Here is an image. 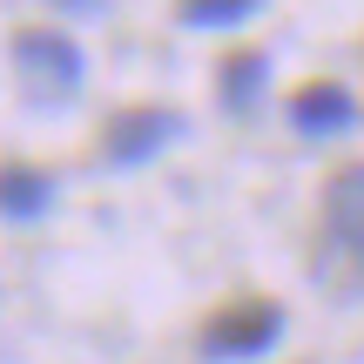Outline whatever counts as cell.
Returning a JSON list of instances; mask_svg holds the SVG:
<instances>
[{
	"label": "cell",
	"mask_w": 364,
	"mask_h": 364,
	"mask_svg": "<svg viewBox=\"0 0 364 364\" xmlns=\"http://www.w3.org/2000/svg\"><path fill=\"white\" fill-rule=\"evenodd\" d=\"M14 68H21L27 95H41V102H68L81 88V48L54 27H21L14 34Z\"/></svg>",
	"instance_id": "3"
},
{
	"label": "cell",
	"mask_w": 364,
	"mask_h": 364,
	"mask_svg": "<svg viewBox=\"0 0 364 364\" xmlns=\"http://www.w3.org/2000/svg\"><path fill=\"white\" fill-rule=\"evenodd\" d=\"M277 331H284V311H277L270 297H230L223 311H209V324H203V351L216 358V364H236V358L270 351Z\"/></svg>",
	"instance_id": "2"
},
{
	"label": "cell",
	"mask_w": 364,
	"mask_h": 364,
	"mask_svg": "<svg viewBox=\"0 0 364 364\" xmlns=\"http://www.w3.org/2000/svg\"><path fill=\"white\" fill-rule=\"evenodd\" d=\"M257 14V0H196V7H182V21L189 27H236Z\"/></svg>",
	"instance_id": "8"
},
{
	"label": "cell",
	"mask_w": 364,
	"mask_h": 364,
	"mask_svg": "<svg viewBox=\"0 0 364 364\" xmlns=\"http://www.w3.org/2000/svg\"><path fill=\"white\" fill-rule=\"evenodd\" d=\"M311 277L331 297H358L364 290V162H344L324 182L317 236H311Z\"/></svg>",
	"instance_id": "1"
},
{
	"label": "cell",
	"mask_w": 364,
	"mask_h": 364,
	"mask_svg": "<svg viewBox=\"0 0 364 364\" xmlns=\"http://www.w3.org/2000/svg\"><path fill=\"white\" fill-rule=\"evenodd\" d=\"M257 88H263V54H230V61H223V102L243 108Z\"/></svg>",
	"instance_id": "7"
},
{
	"label": "cell",
	"mask_w": 364,
	"mask_h": 364,
	"mask_svg": "<svg viewBox=\"0 0 364 364\" xmlns=\"http://www.w3.org/2000/svg\"><path fill=\"white\" fill-rule=\"evenodd\" d=\"M176 129H182L176 108H122V115H108V129H102V156L108 162H142V156H156Z\"/></svg>",
	"instance_id": "4"
},
{
	"label": "cell",
	"mask_w": 364,
	"mask_h": 364,
	"mask_svg": "<svg viewBox=\"0 0 364 364\" xmlns=\"http://www.w3.org/2000/svg\"><path fill=\"white\" fill-rule=\"evenodd\" d=\"M54 203V182L41 176V169H27V162H7L0 169V216H41V209Z\"/></svg>",
	"instance_id": "6"
},
{
	"label": "cell",
	"mask_w": 364,
	"mask_h": 364,
	"mask_svg": "<svg viewBox=\"0 0 364 364\" xmlns=\"http://www.w3.org/2000/svg\"><path fill=\"white\" fill-rule=\"evenodd\" d=\"M351 115H358V102L338 81H311V88L290 95V122H297L304 135H338V129H351Z\"/></svg>",
	"instance_id": "5"
}]
</instances>
